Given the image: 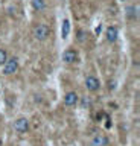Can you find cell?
I'll list each match as a JSON object with an SVG mask.
<instances>
[{"label": "cell", "mask_w": 140, "mask_h": 146, "mask_svg": "<svg viewBox=\"0 0 140 146\" xmlns=\"http://www.w3.org/2000/svg\"><path fill=\"white\" fill-rule=\"evenodd\" d=\"M0 146H2V140H0Z\"/></svg>", "instance_id": "cell-14"}, {"label": "cell", "mask_w": 140, "mask_h": 146, "mask_svg": "<svg viewBox=\"0 0 140 146\" xmlns=\"http://www.w3.org/2000/svg\"><path fill=\"white\" fill-rule=\"evenodd\" d=\"M31 3H32V8L37 12L43 11V9L46 8V2H44V0H31Z\"/></svg>", "instance_id": "cell-10"}, {"label": "cell", "mask_w": 140, "mask_h": 146, "mask_svg": "<svg viewBox=\"0 0 140 146\" xmlns=\"http://www.w3.org/2000/svg\"><path fill=\"white\" fill-rule=\"evenodd\" d=\"M105 35H107V40L110 41V43H114V41H117V38H119V31H117L116 26H108L107 31H105Z\"/></svg>", "instance_id": "cell-6"}, {"label": "cell", "mask_w": 140, "mask_h": 146, "mask_svg": "<svg viewBox=\"0 0 140 146\" xmlns=\"http://www.w3.org/2000/svg\"><path fill=\"white\" fill-rule=\"evenodd\" d=\"M120 2H123V0H120Z\"/></svg>", "instance_id": "cell-15"}, {"label": "cell", "mask_w": 140, "mask_h": 146, "mask_svg": "<svg viewBox=\"0 0 140 146\" xmlns=\"http://www.w3.org/2000/svg\"><path fill=\"white\" fill-rule=\"evenodd\" d=\"M85 87H87V90L92 91V93H93V91H98L99 87H101V81H99L96 76L90 75V76L85 78Z\"/></svg>", "instance_id": "cell-3"}, {"label": "cell", "mask_w": 140, "mask_h": 146, "mask_svg": "<svg viewBox=\"0 0 140 146\" xmlns=\"http://www.w3.org/2000/svg\"><path fill=\"white\" fill-rule=\"evenodd\" d=\"M14 129L17 132H20V134H23V132H26L29 129V122H28V119H25V117H19L17 120L14 122Z\"/></svg>", "instance_id": "cell-4"}, {"label": "cell", "mask_w": 140, "mask_h": 146, "mask_svg": "<svg viewBox=\"0 0 140 146\" xmlns=\"http://www.w3.org/2000/svg\"><path fill=\"white\" fill-rule=\"evenodd\" d=\"M126 15L131 20H137L139 18V6L137 5H131V6L126 8Z\"/></svg>", "instance_id": "cell-9"}, {"label": "cell", "mask_w": 140, "mask_h": 146, "mask_svg": "<svg viewBox=\"0 0 140 146\" xmlns=\"http://www.w3.org/2000/svg\"><path fill=\"white\" fill-rule=\"evenodd\" d=\"M69 32H70V21L66 18V20L62 21V31H61L62 38H67V36H69Z\"/></svg>", "instance_id": "cell-11"}, {"label": "cell", "mask_w": 140, "mask_h": 146, "mask_svg": "<svg viewBox=\"0 0 140 146\" xmlns=\"http://www.w3.org/2000/svg\"><path fill=\"white\" fill-rule=\"evenodd\" d=\"M49 34H50V29H49V26L43 25V23H40V25H37V26L34 27V36H35V40H38V41L47 40Z\"/></svg>", "instance_id": "cell-1"}, {"label": "cell", "mask_w": 140, "mask_h": 146, "mask_svg": "<svg viewBox=\"0 0 140 146\" xmlns=\"http://www.w3.org/2000/svg\"><path fill=\"white\" fill-rule=\"evenodd\" d=\"M108 145V139L102 134H96L92 139V146H107Z\"/></svg>", "instance_id": "cell-8"}, {"label": "cell", "mask_w": 140, "mask_h": 146, "mask_svg": "<svg viewBox=\"0 0 140 146\" xmlns=\"http://www.w3.org/2000/svg\"><path fill=\"white\" fill-rule=\"evenodd\" d=\"M62 61L67 64H72L75 61H78V52L75 49H67L64 53H62Z\"/></svg>", "instance_id": "cell-5"}, {"label": "cell", "mask_w": 140, "mask_h": 146, "mask_svg": "<svg viewBox=\"0 0 140 146\" xmlns=\"http://www.w3.org/2000/svg\"><path fill=\"white\" fill-rule=\"evenodd\" d=\"M6 59H8V53H6V50H5V49H0V66H3Z\"/></svg>", "instance_id": "cell-12"}, {"label": "cell", "mask_w": 140, "mask_h": 146, "mask_svg": "<svg viewBox=\"0 0 140 146\" xmlns=\"http://www.w3.org/2000/svg\"><path fill=\"white\" fill-rule=\"evenodd\" d=\"M19 67H20L19 58L12 56L9 59H6L5 64H3V73H5V75H12V73H15L19 70Z\"/></svg>", "instance_id": "cell-2"}, {"label": "cell", "mask_w": 140, "mask_h": 146, "mask_svg": "<svg viewBox=\"0 0 140 146\" xmlns=\"http://www.w3.org/2000/svg\"><path fill=\"white\" fill-rule=\"evenodd\" d=\"M78 40H79V41H82V40H84V34H82V31H79V32H78Z\"/></svg>", "instance_id": "cell-13"}, {"label": "cell", "mask_w": 140, "mask_h": 146, "mask_svg": "<svg viewBox=\"0 0 140 146\" xmlns=\"http://www.w3.org/2000/svg\"><path fill=\"white\" fill-rule=\"evenodd\" d=\"M64 104L67 105V107H75V105L78 104V94H76L75 91H69V93H66Z\"/></svg>", "instance_id": "cell-7"}]
</instances>
